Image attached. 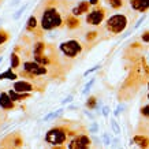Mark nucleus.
Instances as JSON below:
<instances>
[{"label":"nucleus","instance_id":"f257e3e1","mask_svg":"<svg viewBox=\"0 0 149 149\" xmlns=\"http://www.w3.org/2000/svg\"><path fill=\"white\" fill-rule=\"evenodd\" d=\"M64 19L62 15V10L56 4H52L49 1H47L45 8L42 10L40 15V26L41 30H54L56 27H60L63 25Z\"/></svg>","mask_w":149,"mask_h":149},{"label":"nucleus","instance_id":"f03ea898","mask_svg":"<svg viewBox=\"0 0 149 149\" xmlns=\"http://www.w3.org/2000/svg\"><path fill=\"white\" fill-rule=\"evenodd\" d=\"M78 134L77 131L70 130L67 125H59L52 127L45 134V141L51 145H64V142L70 140L71 137Z\"/></svg>","mask_w":149,"mask_h":149},{"label":"nucleus","instance_id":"7ed1b4c3","mask_svg":"<svg viewBox=\"0 0 149 149\" xmlns=\"http://www.w3.org/2000/svg\"><path fill=\"white\" fill-rule=\"evenodd\" d=\"M23 71L21 72V75H26L30 79H36L38 82V77H42V75H47L48 74V68L47 66H42V64L37 63L36 60H27L25 62L22 66Z\"/></svg>","mask_w":149,"mask_h":149},{"label":"nucleus","instance_id":"20e7f679","mask_svg":"<svg viewBox=\"0 0 149 149\" xmlns=\"http://www.w3.org/2000/svg\"><path fill=\"white\" fill-rule=\"evenodd\" d=\"M127 23H129V19L125 14H113L107 19L105 29L111 34H120L127 27Z\"/></svg>","mask_w":149,"mask_h":149},{"label":"nucleus","instance_id":"39448f33","mask_svg":"<svg viewBox=\"0 0 149 149\" xmlns=\"http://www.w3.org/2000/svg\"><path fill=\"white\" fill-rule=\"evenodd\" d=\"M59 49H60V52L66 58L74 59L82 52V45H81V42L77 40H67V41H63L59 45Z\"/></svg>","mask_w":149,"mask_h":149},{"label":"nucleus","instance_id":"423d86ee","mask_svg":"<svg viewBox=\"0 0 149 149\" xmlns=\"http://www.w3.org/2000/svg\"><path fill=\"white\" fill-rule=\"evenodd\" d=\"M92 140L86 134H75L68 140L67 149H91Z\"/></svg>","mask_w":149,"mask_h":149},{"label":"nucleus","instance_id":"0eeeda50","mask_svg":"<svg viewBox=\"0 0 149 149\" xmlns=\"http://www.w3.org/2000/svg\"><path fill=\"white\" fill-rule=\"evenodd\" d=\"M105 19V8L103 7H96L86 15V23L92 26H99L100 23H103Z\"/></svg>","mask_w":149,"mask_h":149},{"label":"nucleus","instance_id":"6e6552de","mask_svg":"<svg viewBox=\"0 0 149 149\" xmlns=\"http://www.w3.org/2000/svg\"><path fill=\"white\" fill-rule=\"evenodd\" d=\"M13 89L15 92H19V93H30L33 91H42V88H40L38 85H33L32 82L29 81H17L14 82Z\"/></svg>","mask_w":149,"mask_h":149},{"label":"nucleus","instance_id":"1a4fd4ad","mask_svg":"<svg viewBox=\"0 0 149 149\" xmlns=\"http://www.w3.org/2000/svg\"><path fill=\"white\" fill-rule=\"evenodd\" d=\"M15 101L10 97L8 92H0V108L6 109V111H11L15 108Z\"/></svg>","mask_w":149,"mask_h":149},{"label":"nucleus","instance_id":"9d476101","mask_svg":"<svg viewBox=\"0 0 149 149\" xmlns=\"http://www.w3.org/2000/svg\"><path fill=\"white\" fill-rule=\"evenodd\" d=\"M130 7L140 13H146L149 10V0H130Z\"/></svg>","mask_w":149,"mask_h":149},{"label":"nucleus","instance_id":"9b49d317","mask_svg":"<svg viewBox=\"0 0 149 149\" xmlns=\"http://www.w3.org/2000/svg\"><path fill=\"white\" fill-rule=\"evenodd\" d=\"M89 8H91V1L82 0V1H79V3H78L77 7H74V8H72V15L79 17V15H82V14L89 13Z\"/></svg>","mask_w":149,"mask_h":149},{"label":"nucleus","instance_id":"f8f14e48","mask_svg":"<svg viewBox=\"0 0 149 149\" xmlns=\"http://www.w3.org/2000/svg\"><path fill=\"white\" fill-rule=\"evenodd\" d=\"M131 140L140 149H149V138L144 134H136Z\"/></svg>","mask_w":149,"mask_h":149},{"label":"nucleus","instance_id":"ddd939ff","mask_svg":"<svg viewBox=\"0 0 149 149\" xmlns=\"http://www.w3.org/2000/svg\"><path fill=\"white\" fill-rule=\"evenodd\" d=\"M38 27H41L40 26V22H38V19H37L36 15H32L30 18L27 19L26 30H27V32L34 33V32H37V29H38Z\"/></svg>","mask_w":149,"mask_h":149},{"label":"nucleus","instance_id":"4468645a","mask_svg":"<svg viewBox=\"0 0 149 149\" xmlns=\"http://www.w3.org/2000/svg\"><path fill=\"white\" fill-rule=\"evenodd\" d=\"M64 23H66V26H67L68 29H77V27H79V25H81V21H79L78 17H75V15H68V17H66V19H64Z\"/></svg>","mask_w":149,"mask_h":149},{"label":"nucleus","instance_id":"2eb2a0df","mask_svg":"<svg viewBox=\"0 0 149 149\" xmlns=\"http://www.w3.org/2000/svg\"><path fill=\"white\" fill-rule=\"evenodd\" d=\"M8 95H10V97L13 99V101H22V100L30 97V93H19V92L14 91L13 88L8 91Z\"/></svg>","mask_w":149,"mask_h":149},{"label":"nucleus","instance_id":"dca6fc26","mask_svg":"<svg viewBox=\"0 0 149 149\" xmlns=\"http://www.w3.org/2000/svg\"><path fill=\"white\" fill-rule=\"evenodd\" d=\"M47 51V44L42 41H37L33 44V56H38V55L45 54Z\"/></svg>","mask_w":149,"mask_h":149},{"label":"nucleus","instance_id":"f3484780","mask_svg":"<svg viewBox=\"0 0 149 149\" xmlns=\"http://www.w3.org/2000/svg\"><path fill=\"white\" fill-rule=\"evenodd\" d=\"M33 59L36 60L37 63H40V64H42V66H51V59H49V56H47V54H42V55H38V56H33Z\"/></svg>","mask_w":149,"mask_h":149},{"label":"nucleus","instance_id":"a211bd4d","mask_svg":"<svg viewBox=\"0 0 149 149\" xmlns=\"http://www.w3.org/2000/svg\"><path fill=\"white\" fill-rule=\"evenodd\" d=\"M17 78H18V74L14 72L13 68H8L7 71L0 74V79H11V81H14V79H17Z\"/></svg>","mask_w":149,"mask_h":149},{"label":"nucleus","instance_id":"6ab92c4d","mask_svg":"<svg viewBox=\"0 0 149 149\" xmlns=\"http://www.w3.org/2000/svg\"><path fill=\"white\" fill-rule=\"evenodd\" d=\"M10 63H11V68H13V70H17V68L19 67V64H21V58L18 56L17 52H13V54H11Z\"/></svg>","mask_w":149,"mask_h":149},{"label":"nucleus","instance_id":"aec40b11","mask_svg":"<svg viewBox=\"0 0 149 149\" xmlns=\"http://www.w3.org/2000/svg\"><path fill=\"white\" fill-rule=\"evenodd\" d=\"M10 38V34L7 30H4V29H0V45H3V44H6L7 41H8Z\"/></svg>","mask_w":149,"mask_h":149},{"label":"nucleus","instance_id":"412c9836","mask_svg":"<svg viewBox=\"0 0 149 149\" xmlns=\"http://www.w3.org/2000/svg\"><path fill=\"white\" fill-rule=\"evenodd\" d=\"M96 107H97V99H96L95 96H92V97H89L88 101H86V108L95 109Z\"/></svg>","mask_w":149,"mask_h":149},{"label":"nucleus","instance_id":"4be33fe9","mask_svg":"<svg viewBox=\"0 0 149 149\" xmlns=\"http://www.w3.org/2000/svg\"><path fill=\"white\" fill-rule=\"evenodd\" d=\"M108 4L111 6V8L119 10L120 7H123V0H108Z\"/></svg>","mask_w":149,"mask_h":149},{"label":"nucleus","instance_id":"5701e85b","mask_svg":"<svg viewBox=\"0 0 149 149\" xmlns=\"http://www.w3.org/2000/svg\"><path fill=\"white\" fill-rule=\"evenodd\" d=\"M111 127H112V131L116 136L120 134V126H119V123H118L115 119H111Z\"/></svg>","mask_w":149,"mask_h":149},{"label":"nucleus","instance_id":"b1692460","mask_svg":"<svg viewBox=\"0 0 149 149\" xmlns=\"http://www.w3.org/2000/svg\"><path fill=\"white\" fill-rule=\"evenodd\" d=\"M0 149H18V148H15V146H14V145H11L8 142V141L6 140H3L1 141V145H0Z\"/></svg>","mask_w":149,"mask_h":149},{"label":"nucleus","instance_id":"393cba45","mask_svg":"<svg viewBox=\"0 0 149 149\" xmlns=\"http://www.w3.org/2000/svg\"><path fill=\"white\" fill-rule=\"evenodd\" d=\"M62 113H63V109H58L56 112H52V113H49L48 116L44 118V120H49V119H55V118H58L59 115H62Z\"/></svg>","mask_w":149,"mask_h":149},{"label":"nucleus","instance_id":"a878e982","mask_svg":"<svg viewBox=\"0 0 149 149\" xmlns=\"http://www.w3.org/2000/svg\"><path fill=\"white\" fill-rule=\"evenodd\" d=\"M97 36H99V33H97V32H89V33H86V41H93L95 38H97Z\"/></svg>","mask_w":149,"mask_h":149},{"label":"nucleus","instance_id":"bb28decb","mask_svg":"<svg viewBox=\"0 0 149 149\" xmlns=\"http://www.w3.org/2000/svg\"><path fill=\"white\" fill-rule=\"evenodd\" d=\"M26 7H27V4H23L22 7H21V8H19L18 11H17V13L14 14V17H13V18H14V19H18L19 17L22 15V13H23V11H25V8H26Z\"/></svg>","mask_w":149,"mask_h":149},{"label":"nucleus","instance_id":"cd10ccee","mask_svg":"<svg viewBox=\"0 0 149 149\" xmlns=\"http://www.w3.org/2000/svg\"><path fill=\"white\" fill-rule=\"evenodd\" d=\"M141 113L144 115V116L149 118V104L144 105V107H141Z\"/></svg>","mask_w":149,"mask_h":149},{"label":"nucleus","instance_id":"c85d7f7f","mask_svg":"<svg viewBox=\"0 0 149 149\" xmlns=\"http://www.w3.org/2000/svg\"><path fill=\"white\" fill-rule=\"evenodd\" d=\"M100 67H101V64H96L95 67L89 68V70H86V71L84 72V75H85V77H86V75H89V74H92V72H93V71H96V70H99Z\"/></svg>","mask_w":149,"mask_h":149},{"label":"nucleus","instance_id":"c756f323","mask_svg":"<svg viewBox=\"0 0 149 149\" xmlns=\"http://www.w3.org/2000/svg\"><path fill=\"white\" fill-rule=\"evenodd\" d=\"M103 140H104V144H105V145H111V142H112L111 137H109L107 133H104V134H103Z\"/></svg>","mask_w":149,"mask_h":149},{"label":"nucleus","instance_id":"7c9ffc66","mask_svg":"<svg viewBox=\"0 0 149 149\" xmlns=\"http://www.w3.org/2000/svg\"><path fill=\"white\" fill-rule=\"evenodd\" d=\"M93 82H95V78H92L91 82H89V84H86V85H85V89H84V92H82V93H88V92L91 91L92 85H93Z\"/></svg>","mask_w":149,"mask_h":149},{"label":"nucleus","instance_id":"2f4dec72","mask_svg":"<svg viewBox=\"0 0 149 149\" xmlns=\"http://www.w3.org/2000/svg\"><path fill=\"white\" fill-rule=\"evenodd\" d=\"M141 40L144 41V42H149V30H145L142 33V36H141Z\"/></svg>","mask_w":149,"mask_h":149},{"label":"nucleus","instance_id":"473e14b6","mask_svg":"<svg viewBox=\"0 0 149 149\" xmlns=\"http://www.w3.org/2000/svg\"><path fill=\"white\" fill-rule=\"evenodd\" d=\"M111 146H112V149L118 148V146H120V141H119V138H113V140H112V144H111Z\"/></svg>","mask_w":149,"mask_h":149},{"label":"nucleus","instance_id":"72a5a7b5","mask_svg":"<svg viewBox=\"0 0 149 149\" xmlns=\"http://www.w3.org/2000/svg\"><path fill=\"white\" fill-rule=\"evenodd\" d=\"M109 111H111V109H109V107L108 105H105V107H103V116H108L109 115Z\"/></svg>","mask_w":149,"mask_h":149},{"label":"nucleus","instance_id":"f704fd0d","mask_svg":"<svg viewBox=\"0 0 149 149\" xmlns=\"http://www.w3.org/2000/svg\"><path fill=\"white\" fill-rule=\"evenodd\" d=\"M97 129H99V127H97V123H93V125L89 127V133H96Z\"/></svg>","mask_w":149,"mask_h":149},{"label":"nucleus","instance_id":"c9c22d12","mask_svg":"<svg viewBox=\"0 0 149 149\" xmlns=\"http://www.w3.org/2000/svg\"><path fill=\"white\" fill-rule=\"evenodd\" d=\"M120 111H123V105H120V104H119V105H118V108H116V111H115V116H119V115H120Z\"/></svg>","mask_w":149,"mask_h":149},{"label":"nucleus","instance_id":"e433bc0d","mask_svg":"<svg viewBox=\"0 0 149 149\" xmlns=\"http://www.w3.org/2000/svg\"><path fill=\"white\" fill-rule=\"evenodd\" d=\"M144 21H145V15H144V17H141V18L138 19V21H137V23H136V26H134V29H137V27H140V25H141L142 22H144Z\"/></svg>","mask_w":149,"mask_h":149},{"label":"nucleus","instance_id":"4c0bfd02","mask_svg":"<svg viewBox=\"0 0 149 149\" xmlns=\"http://www.w3.org/2000/svg\"><path fill=\"white\" fill-rule=\"evenodd\" d=\"M52 149H67L64 145H52Z\"/></svg>","mask_w":149,"mask_h":149},{"label":"nucleus","instance_id":"58836bf2","mask_svg":"<svg viewBox=\"0 0 149 149\" xmlns=\"http://www.w3.org/2000/svg\"><path fill=\"white\" fill-rule=\"evenodd\" d=\"M70 101H72V96H68V97H66V99L63 100V104H66V103H70Z\"/></svg>","mask_w":149,"mask_h":149},{"label":"nucleus","instance_id":"ea45409f","mask_svg":"<svg viewBox=\"0 0 149 149\" xmlns=\"http://www.w3.org/2000/svg\"><path fill=\"white\" fill-rule=\"evenodd\" d=\"M115 149H123V148H122V146H118V148H115Z\"/></svg>","mask_w":149,"mask_h":149},{"label":"nucleus","instance_id":"a19ab883","mask_svg":"<svg viewBox=\"0 0 149 149\" xmlns=\"http://www.w3.org/2000/svg\"><path fill=\"white\" fill-rule=\"evenodd\" d=\"M146 88H148V89H149V81H148V84H146Z\"/></svg>","mask_w":149,"mask_h":149},{"label":"nucleus","instance_id":"79ce46f5","mask_svg":"<svg viewBox=\"0 0 149 149\" xmlns=\"http://www.w3.org/2000/svg\"><path fill=\"white\" fill-rule=\"evenodd\" d=\"M146 99H148V100H149V93H148V95H146Z\"/></svg>","mask_w":149,"mask_h":149}]
</instances>
